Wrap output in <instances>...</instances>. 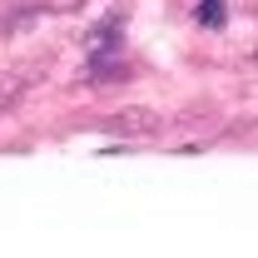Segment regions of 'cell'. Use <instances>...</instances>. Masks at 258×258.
<instances>
[{"mask_svg":"<svg viewBox=\"0 0 258 258\" xmlns=\"http://www.w3.org/2000/svg\"><path fill=\"white\" fill-rule=\"evenodd\" d=\"M199 20L219 30V25H224V0H204V5H199Z\"/></svg>","mask_w":258,"mask_h":258,"instance_id":"obj_3","label":"cell"},{"mask_svg":"<svg viewBox=\"0 0 258 258\" xmlns=\"http://www.w3.org/2000/svg\"><path fill=\"white\" fill-rule=\"evenodd\" d=\"M109 124H114V129H124V134H149V129H154V114L134 109V114H114Z\"/></svg>","mask_w":258,"mask_h":258,"instance_id":"obj_2","label":"cell"},{"mask_svg":"<svg viewBox=\"0 0 258 258\" xmlns=\"http://www.w3.org/2000/svg\"><path fill=\"white\" fill-rule=\"evenodd\" d=\"M114 35H119V15H109V20H104V25H99V30L90 35L85 45H90L95 55H104V50H114Z\"/></svg>","mask_w":258,"mask_h":258,"instance_id":"obj_1","label":"cell"}]
</instances>
